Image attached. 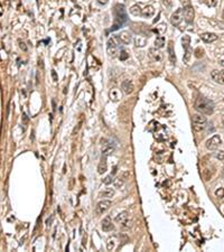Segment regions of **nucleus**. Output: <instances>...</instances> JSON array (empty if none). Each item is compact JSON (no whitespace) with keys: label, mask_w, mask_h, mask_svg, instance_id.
Returning <instances> with one entry per match:
<instances>
[{"label":"nucleus","mask_w":224,"mask_h":252,"mask_svg":"<svg viewBox=\"0 0 224 252\" xmlns=\"http://www.w3.org/2000/svg\"><path fill=\"white\" fill-rule=\"evenodd\" d=\"M206 125H207V120L205 117L202 115H193V130L195 132H202L206 128Z\"/></svg>","instance_id":"4"},{"label":"nucleus","mask_w":224,"mask_h":252,"mask_svg":"<svg viewBox=\"0 0 224 252\" xmlns=\"http://www.w3.org/2000/svg\"><path fill=\"white\" fill-rule=\"evenodd\" d=\"M167 51H168L169 61H170L173 64H175L176 63V55H175V51H174V46H173V42L168 43V48H167Z\"/></svg>","instance_id":"19"},{"label":"nucleus","mask_w":224,"mask_h":252,"mask_svg":"<svg viewBox=\"0 0 224 252\" xmlns=\"http://www.w3.org/2000/svg\"><path fill=\"white\" fill-rule=\"evenodd\" d=\"M199 37L204 43H212L218 39V36L213 33H203L199 35Z\"/></svg>","instance_id":"12"},{"label":"nucleus","mask_w":224,"mask_h":252,"mask_svg":"<svg viewBox=\"0 0 224 252\" xmlns=\"http://www.w3.org/2000/svg\"><path fill=\"white\" fill-rule=\"evenodd\" d=\"M103 183L105 184V185H109V184L112 183V175H109V176L105 177L103 179Z\"/></svg>","instance_id":"33"},{"label":"nucleus","mask_w":224,"mask_h":252,"mask_svg":"<svg viewBox=\"0 0 224 252\" xmlns=\"http://www.w3.org/2000/svg\"><path fill=\"white\" fill-rule=\"evenodd\" d=\"M121 44L120 39H119V36L118 35H114V36H112L111 38H109V40H108V44H107V51H108V54H109V56L110 57H112V58H114V57H117L118 54H119V52H118V47H119V45Z\"/></svg>","instance_id":"3"},{"label":"nucleus","mask_w":224,"mask_h":252,"mask_svg":"<svg viewBox=\"0 0 224 252\" xmlns=\"http://www.w3.org/2000/svg\"><path fill=\"white\" fill-rule=\"evenodd\" d=\"M130 176V174L128 173V171H126V173H123L121 176H119V177H117L116 179H113V185H114V187L116 188H120L122 185L124 184V182L127 180V178Z\"/></svg>","instance_id":"10"},{"label":"nucleus","mask_w":224,"mask_h":252,"mask_svg":"<svg viewBox=\"0 0 224 252\" xmlns=\"http://www.w3.org/2000/svg\"><path fill=\"white\" fill-rule=\"evenodd\" d=\"M114 246H116V239L114 238H110L107 242V249L109 251H111V250L114 249Z\"/></svg>","instance_id":"27"},{"label":"nucleus","mask_w":224,"mask_h":252,"mask_svg":"<svg viewBox=\"0 0 224 252\" xmlns=\"http://www.w3.org/2000/svg\"><path fill=\"white\" fill-rule=\"evenodd\" d=\"M52 76H53V80H54L55 82H57V81H59V77H57V74H56V72H55V71H54V70H53V71H52Z\"/></svg>","instance_id":"35"},{"label":"nucleus","mask_w":224,"mask_h":252,"mask_svg":"<svg viewBox=\"0 0 224 252\" xmlns=\"http://www.w3.org/2000/svg\"><path fill=\"white\" fill-rule=\"evenodd\" d=\"M223 17H224V10H223Z\"/></svg>","instance_id":"38"},{"label":"nucleus","mask_w":224,"mask_h":252,"mask_svg":"<svg viewBox=\"0 0 224 252\" xmlns=\"http://www.w3.org/2000/svg\"><path fill=\"white\" fill-rule=\"evenodd\" d=\"M135 44H136L137 47H145L147 45V37L140 35V36H137L135 38Z\"/></svg>","instance_id":"22"},{"label":"nucleus","mask_w":224,"mask_h":252,"mask_svg":"<svg viewBox=\"0 0 224 252\" xmlns=\"http://www.w3.org/2000/svg\"><path fill=\"white\" fill-rule=\"evenodd\" d=\"M141 11H142V10L140 9V7L138 6V5H135V6H132L130 8V13H132L133 16H139V15H141Z\"/></svg>","instance_id":"24"},{"label":"nucleus","mask_w":224,"mask_h":252,"mask_svg":"<svg viewBox=\"0 0 224 252\" xmlns=\"http://www.w3.org/2000/svg\"><path fill=\"white\" fill-rule=\"evenodd\" d=\"M149 55L151 57L154 62H160L162 59V55L161 53L158 51V48H150L149 51Z\"/></svg>","instance_id":"15"},{"label":"nucleus","mask_w":224,"mask_h":252,"mask_svg":"<svg viewBox=\"0 0 224 252\" xmlns=\"http://www.w3.org/2000/svg\"><path fill=\"white\" fill-rule=\"evenodd\" d=\"M203 56H204V49L201 48V47H198V48L195 49V57L201 58V57H203Z\"/></svg>","instance_id":"30"},{"label":"nucleus","mask_w":224,"mask_h":252,"mask_svg":"<svg viewBox=\"0 0 224 252\" xmlns=\"http://www.w3.org/2000/svg\"><path fill=\"white\" fill-rule=\"evenodd\" d=\"M215 196L218 198H223L224 197V188H218L215 190Z\"/></svg>","instance_id":"31"},{"label":"nucleus","mask_w":224,"mask_h":252,"mask_svg":"<svg viewBox=\"0 0 224 252\" xmlns=\"http://www.w3.org/2000/svg\"><path fill=\"white\" fill-rule=\"evenodd\" d=\"M108 170V164H107V157L105 156H102V159H101L100 164L97 166V173L99 174H103Z\"/></svg>","instance_id":"18"},{"label":"nucleus","mask_w":224,"mask_h":252,"mask_svg":"<svg viewBox=\"0 0 224 252\" xmlns=\"http://www.w3.org/2000/svg\"><path fill=\"white\" fill-rule=\"evenodd\" d=\"M211 77L213 79V81H215L216 83L224 85V70H222V71H218V70L212 71Z\"/></svg>","instance_id":"9"},{"label":"nucleus","mask_w":224,"mask_h":252,"mask_svg":"<svg viewBox=\"0 0 224 252\" xmlns=\"http://www.w3.org/2000/svg\"><path fill=\"white\" fill-rule=\"evenodd\" d=\"M166 25L165 24H161V25H159V26H157V28H155L154 29V32L155 33H157L158 35H161V34H164L166 32Z\"/></svg>","instance_id":"28"},{"label":"nucleus","mask_w":224,"mask_h":252,"mask_svg":"<svg viewBox=\"0 0 224 252\" xmlns=\"http://www.w3.org/2000/svg\"><path fill=\"white\" fill-rule=\"evenodd\" d=\"M154 13H155V9H154L153 6H147L145 9H142V11H141V16L145 17V18H149V17L154 16Z\"/></svg>","instance_id":"21"},{"label":"nucleus","mask_w":224,"mask_h":252,"mask_svg":"<svg viewBox=\"0 0 224 252\" xmlns=\"http://www.w3.org/2000/svg\"><path fill=\"white\" fill-rule=\"evenodd\" d=\"M118 36H119V39H120L121 44L127 45V44H129V43L131 42V34H130L129 32H127V30L121 32V34L118 35Z\"/></svg>","instance_id":"17"},{"label":"nucleus","mask_w":224,"mask_h":252,"mask_svg":"<svg viewBox=\"0 0 224 252\" xmlns=\"http://www.w3.org/2000/svg\"><path fill=\"white\" fill-rule=\"evenodd\" d=\"M109 98H110L111 101L118 102L121 99V91L119 88H112L109 92Z\"/></svg>","instance_id":"16"},{"label":"nucleus","mask_w":224,"mask_h":252,"mask_svg":"<svg viewBox=\"0 0 224 252\" xmlns=\"http://www.w3.org/2000/svg\"><path fill=\"white\" fill-rule=\"evenodd\" d=\"M194 108L196 111L201 112L202 115H212L214 111V103L208 99L199 96L195 101Z\"/></svg>","instance_id":"2"},{"label":"nucleus","mask_w":224,"mask_h":252,"mask_svg":"<svg viewBox=\"0 0 224 252\" xmlns=\"http://www.w3.org/2000/svg\"><path fill=\"white\" fill-rule=\"evenodd\" d=\"M128 57H129V54H128L127 51L122 49V51L119 52V59L120 61H126V59H128Z\"/></svg>","instance_id":"29"},{"label":"nucleus","mask_w":224,"mask_h":252,"mask_svg":"<svg viewBox=\"0 0 224 252\" xmlns=\"http://www.w3.org/2000/svg\"><path fill=\"white\" fill-rule=\"evenodd\" d=\"M114 151V147H112V146H109V147L104 148L103 150H102V156H105V157H108V156H110V155L113 154Z\"/></svg>","instance_id":"25"},{"label":"nucleus","mask_w":224,"mask_h":252,"mask_svg":"<svg viewBox=\"0 0 224 252\" xmlns=\"http://www.w3.org/2000/svg\"><path fill=\"white\" fill-rule=\"evenodd\" d=\"M128 219H129V215H128V212H121L119 213L117 216H116V222L119 223V224H123L124 222H127Z\"/></svg>","instance_id":"20"},{"label":"nucleus","mask_w":224,"mask_h":252,"mask_svg":"<svg viewBox=\"0 0 224 252\" xmlns=\"http://www.w3.org/2000/svg\"><path fill=\"white\" fill-rule=\"evenodd\" d=\"M184 18L188 24H191L194 19V8L191 6H187L184 9Z\"/></svg>","instance_id":"11"},{"label":"nucleus","mask_w":224,"mask_h":252,"mask_svg":"<svg viewBox=\"0 0 224 252\" xmlns=\"http://www.w3.org/2000/svg\"><path fill=\"white\" fill-rule=\"evenodd\" d=\"M111 204L112 203H111V201H109V200L100 201V202L97 204V206H95V214H97V215L103 214L105 211H108L109 209H110Z\"/></svg>","instance_id":"7"},{"label":"nucleus","mask_w":224,"mask_h":252,"mask_svg":"<svg viewBox=\"0 0 224 252\" xmlns=\"http://www.w3.org/2000/svg\"><path fill=\"white\" fill-rule=\"evenodd\" d=\"M97 1L100 3V5H103V6L108 3V0H97Z\"/></svg>","instance_id":"36"},{"label":"nucleus","mask_w":224,"mask_h":252,"mask_svg":"<svg viewBox=\"0 0 224 252\" xmlns=\"http://www.w3.org/2000/svg\"><path fill=\"white\" fill-rule=\"evenodd\" d=\"M113 13H114V23L113 25H112V27H111V32H114V30L119 29L128 20L126 8H124V6L121 5V3H118V5L114 6Z\"/></svg>","instance_id":"1"},{"label":"nucleus","mask_w":224,"mask_h":252,"mask_svg":"<svg viewBox=\"0 0 224 252\" xmlns=\"http://www.w3.org/2000/svg\"><path fill=\"white\" fill-rule=\"evenodd\" d=\"M183 19H184V9L179 8L172 15L170 23H172L173 26H178L179 24L183 21Z\"/></svg>","instance_id":"8"},{"label":"nucleus","mask_w":224,"mask_h":252,"mask_svg":"<svg viewBox=\"0 0 224 252\" xmlns=\"http://www.w3.org/2000/svg\"><path fill=\"white\" fill-rule=\"evenodd\" d=\"M114 195V190L112 188H105V190L101 193V196L103 197H112Z\"/></svg>","instance_id":"26"},{"label":"nucleus","mask_w":224,"mask_h":252,"mask_svg":"<svg viewBox=\"0 0 224 252\" xmlns=\"http://www.w3.org/2000/svg\"><path fill=\"white\" fill-rule=\"evenodd\" d=\"M19 47H20V49H21V51H24V52H27V46H26V44H25V43L19 42Z\"/></svg>","instance_id":"34"},{"label":"nucleus","mask_w":224,"mask_h":252,"mask_svg":"<svg viewBox=\"0 0 224 252\" xmlns=\"http://www.w3.org/2000/svg\"><path fill=\"white\" fill-rule=\"evenodd\" d=\"M165 45V37L164 36H157L156 40H155V47L156 48H161Z\"/></svg>","instance_id":"23"},{"label":"nucleus","mask_w":224,"mask_h":252,"mask_svg":"<svg viewBox=\"0 0 224 252\" xmlns=\"http://www.w3.org/2000/svg\"><path fill=\"white\" fill-rule=\"evenodd\" d=\"M23 121H24V123H27V121H28V118H27L26 113H24L23 115Z\"/></svg>","instance_id":"37"},{"label":"nucleus","mask_w":224,"mask_h":252,"mask_svg":"<svg viewBox=\"0 0 224 252\" xmlns=\"http://www.w3.org/2000/svg\"><path fill=\"white\" fill-rule=\"evenodd\" d=\"M113 224H112V221H111L110 216H107L105 219H103L102 221V230L104 232H109L111 230H113Z\"/></svg>","instance_id":"14"},{"label":"nucleus","mask_w":224,"mask_h":252,"mask_svg":"<svg viewBox=\"0 0 224 252\" xmlns=\"http://www.w3.org/2000/svg\"><path fill=\"white\" fill-rule=\"evenodd\" d=\"M121 88H122V90H123V92L126 93V94H130V93L133 91L135 86H133L132 81H130V80H126V81L122 82Z\"/></svg>","instance_id":"13"},{"label":"nucleus","mask_w":224,"mask_h":252,"mask_svg":"<svg viewBox=\"0 0 224 252\" xmlns=\"http://www.w3.org/2000/svg\"><path fill=\"white\" fill-rule=\"evenodd\" d=\"M215 157L218 158L220 161H223L224 160V151H218V152L215 154Z\"/></svg>","instance_id":"32"},{"label":"nucleus","mask_w":224,"mask_h":252,"mask_svg":"<svg viewBox=\"0 0 224 252\" xmlns=\"http://www.w3.org/2000/svg\"><path fill=\"white\" fill-rule=\"evenodd\" d=\"M222 144L221 137L218 134H214L212 138H210L207 141H206V148L208 150H216L218 148V146Z\"/></svg>","instance_id":"6"},{"label":"nucleus","mask_w":224,"mask_h":252,"mask_svg":"<svg viewBox=\"0 0 224 252\" xmlns=\"http://www.w3.org/2000/svg\"><path fill=\"white\" fill-rule=\"evenodd\" d=\"M182 44H183V47H184V49H185V54H184L183 61H184V63H186V64H188L189 61H191V56H192V52H191V49H189V44H191V37H189L188 35H185V36H183V38H182Z\"/></svg>","instance_id":"5"}]
</instances>
